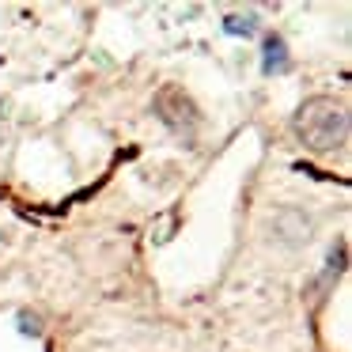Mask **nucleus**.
<instances>
[{
    "instance_id": "obj_5",
    "label": "nucleus",
    "mask_w": 352,
    "mask_h": 352,
    "mask_svg": "<svg viewBox=\"0 0 352 352\" xmlns=\"http://www.w3.org/2000/svg\"><path fill=\"white\" fill-rule=\"evenodd\" d=\"M223 31L235 34V38H254V34H258V16H254V12L228 16V19H223Z\"/></svg>"
},
{
    "instance_id": "obj_1",
    "label": "nucleus",
    "mask_w": 352,
    "mask_h": 352,
    "mask_svg": "<svg viewBox=\"0 0 352 352\" xmlns=\"http://www.w3.org/2000/svg\"><path fill=\"white\" fill-rule=\"evenodd\" d=\"M296 133L303 140V148L329 155L349 144V110H344V102L329 99V95H314V99H307L299 107Z\"/></svg>"
},
{
    "instance_id": "obj_7",
    "label": "nucleus",
    "mask_w": 352,
    "mask_h": 352,
    "mask_svg": "<svg viewBox=\"0 0 352 352\" xmlns=\"http://www.w3.org/2000/svg\"><path fill=\"white\" fill-rule=\"evenodd\" d=\"M329 269H333V273H341V269H344V243H337L333 250H329Z\"/></svg>"
},
{
    "instance_id": "obj_3",
    "label": "nucleus",
    "mask_w": 352,
    "mask_h": 352,
    "mask_svg": "<svg viewBox=\"0 0 352 352\" xmlns=\"http://www.w3.org/2000/svg\"><path fill=\"white\" fill-rule=\"evenodd\" d=\"M314 235V216L299 205H280L273 208V216L265 220V239L280 250H299Z\"/></svg>"
},
{
    "instance_id": "obj_4",
    "label": "nucleus",
    "mask_w": 352,
    "mask_h": 352,
    "mask_svg": "<svg viewBox=\"0 0 352 352\" xmlns=\"http://www.w3.org/2000/svg\"><path fill=\"white\" fill-rule=\"evenodd\" d=\"M265 72H284L288 69V46H284L280 34H269L265 38V61H261Z\"/></svg>"
},
{
    "instance_id": "obj_2",
    "label": "nucleus",
    "mask_w": 352,
    "mask_h": 352,
    "mask_svg": "<svg viewBox=\"0 0 352 352\" xmlns=\"http://www.w3.org/2000/svg\"><path fill=\"white\" fill-rule=\"evenodd\" d=\"M152 114L160 118V122L175 133V137H182V140H193V137H197V129H201L197 102H193L190 91H182L178 84H167V87H160V91H155Z\"/></svg>"
},
{
    "instance_id": "obj_6",
    "label": "nucleus",
    "mask_w": 352,
    "mask_h": 352,
    "mask_svg": "<svg viewBox=\"0 0 352 352\" xmlns=\"http://www.w3.org/2000/svg\"><path fill=\"white\" fill-rule=\"evenodd\" d=\"M19 333L38 337L42 333V318H38V314H31V311H19Z\"/></svg>"
},
{
    "instance_id": "obj_8",
    "label": "nucleus",
    "mask_w": 352,
    "mask_h": 352,
    "mask_svg": "<svg viewBox=\"0 0 352 352\" xmlns=\"http://www.w3.org/2000/svg\"><path fill=\"white\" fill-rule=\"evenodd\" d=\"M0 144H4V133H0Z\"/></svg>"
}]
</instances>
